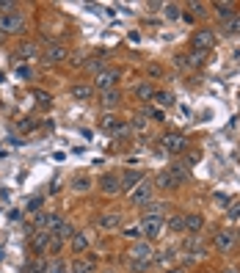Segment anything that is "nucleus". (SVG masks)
Here are the masks:
<instances>
[{"mask_svg":"<svg viewBox=\"0 0 240 273\" xmlns=\"http://www.w3.org/2000/svg\"><path fill=\"white\" fill-rule=\"evenodd\" d=\"M152 185H155V188H160V190H174V188H180V185H177V180L169 174V168L155 177V182H152Z\"/></svg>","mask_w":240,"mask_h":273,"instance_id":"nucleus-15","label":"nucleus"},{"mask_svg":"<svg viewBox=\"0 0 240 273\" xmlns=\"http://www.w3.org/2000/svg\"><path fill=\"white\" fill-rule=\"evenodd\" d=\"M188 9H190V11H194V14H196V17L207 14V6H204V3H188Z\"/></svg>","mask_w":240,"mask_h":273,"instance_id":"nucleus-39","label":"nucleus"},{"mask_svg":"<svg viewBox=\"0 0 240 273\" xmlns=\"http://www.w3.org/2000/svg\"><path fill=\"white\" fill-rule=\"evenodd\" d=\"M155 102L160 108H171V105H174V94H171V91H155Z\"/></svg>","mask_w":240,"mask_h":273,"instance_id":"nucleus-29","label":"nucleus"},{"mask_svg":"<svg viewBox=\"0 0 240 273\" xmlns=\"http://www.w3.org/2000/svg\"><path fill=\"white\" fill-rule=\"evenodd\" d=\"M69 97L78 100V102L91 100V97H94V86H88V83H75V86L69 88Z\"/></svg>","mask_w":240,"mask_h":273,"instance_id":"nucleus-14","label":"nucleus"},{"mask_svg":"<svg viewBox=\"0 0 240 273\" xmlns=\"http://www.w3.org/2000/svg\"><path fill=\"white\" fill-rule=\"evenodd\" d=\"M86 249H88V235H86V232H75V237H72V251H75V254H83Z\"/></svg>","mask_w":240,"mask_h":273,"instance_id":"nucleus-22","label":"nucleus"},{"mask_svg":"<svg viewBox=\"0 0 240 273\" xmlns=\"http://www.w3.org/2000/svg\"><path fill=\"white\" fill-rule=\"evenodd\" d=\"M119 102H122V94L116 91V88H111V91H102V94H100V105L105 108V111H108V108H116Z\"/></svg>","mask_w":240,"mask_h":273,"instance_id":"nucleus-18","label":"nucleus"},{"mask_svg":"<svg viewBox=\"0 0 240 273\" xmlns=\"http://www.w3.org/2000/svg\"><path fill=\"white\" fill-rule=\"evenodd\" d=\"M50 232H44V229H36L31 235V249H33V254L36 257H42V254H47V249H50Z\"/></svg>","mask_w":240,"mask_h":273,"instance_id":"nucleus-6","label":"nucleus"},{"mask_svg":"<svg viewBox=\"0 0 240 273\" xmlns=\"http://www.w3.org/2000/svg\"><path fill=\"white\" fill-rule=\"evenodd\" d=\"M163 149H166L169 155H182L185 149H188V138L180 133H166L163 135Z\"/></svg>","mask_w":240,"mask_h":273,"instance_id":"nucleus-4","label":"nucleus"},{"mask_svg":"<svg viewBox=\"0 0 240 273\" xmlns=\"http://www.w3.org/2000/svg\"><path fill=\"white\" fill-rule=\"evenodd\" d=\"M235 232H226V229H218L215 235H212V249L221 251V254H229L232 249H235Z\"/></svg>","mask_w":240,"mask_h":273,"instance_id":"nucleus-5","label":"nucleus"},{"mask_svg":"<svg viewBox=\"0 0 240 273\" xmlns=\"http://www.w3.org/2000/svg\"><path fill=\"white\" fill-rule=\"evenodd\" d=\"M169 229H171V232H185V215H171Z\"/></svg>","mask_w":240,"mask_h":273,"instance_id":"nucleus-32","label":"nucleus"},{"mask_svg":"<svg viewBox=\"0 0 240 273\" xmlns=\"http://www.w3.org/2000/svg\"><path fill=\"white\" fill-rule=\"evenodd\" d=\"M33 97H36L39 102H42V105L47 108V105H50V94H42V91H36V94H33Z\"/></svg>","mask_w":240,"mask_h":273,"instance_id":"nucleus-44","label":"nucleus"},{"mask_svg":"<svg viewBox=\"0 0 240 273\" xmlns=\"http://www.w3.org/2000/svg\"><path fill=\"white\" fill-rule=\"evenodd\" d=\"M160 210H163L160 202H147V204H143V213H147V215H160Z\"/></svg>","mask_w":240,"mask_h":273,"instance_id":"nucleus-34","label":"nucleus"},{"mask_svg":"<svg viewBox=\"0 0 240 273\" xmlns=\"http://www.w3.org/2000/svg\"><path fill=\"white\" fill-rule=\"evenodd\" d=\"M152 257H155V249H152V243H149V240L133 243V245H130V251H127V259H133V262H152Z\"/></svg>","mask_w":240,"mask_h":273,"instance_id":"nucleus-2","label":"nucleus"},{"mask_svg":"<svg viewBox=\"0 0 240 273\" xmlns=\"http://www.w3.org/2000/svg\"><path fill=\"white\" fill-rule=\"evenodd\" d=\"M169 174L177 180V185H182V182H188V177H190V174H188V168H185L182 163H174V166L169 168Z\"/></svg>","mask_w":240,"mask_h":273,"instance_id":"nucleus-26","label":"nucleus"},{"mask_svg":"<svg viewBox=\"0 0 240 273\" xmlns=\"http://www.w3.org/2000/svg\"><path fill=\"white\" fill-rule=\"evenodd\" d=\"M166 17H169V19H177V17H180V6L169 3V6H166Z\"/></svg>","mask_w":240,"mask_h":273,"instance_id":"nucleus-40","label":"nucleus"},{"mask_svg":"<svg viewBox=\"0 0 240 273\" xmlns=\"http://www.w3.org/2000/svg\"><path fill=\"white\" fill-rule=\"evenodd\" d=\"M185 249H188V254L190 257H204V243L199 240V235H190V240H188V245H185Z\"/></svg>","mask_w":240,"mask_h":273,"instance_id":"nucleus-20","label":"nucleus"},{"mask_svg":"<svg viewBox=\"0 0 240 273\" xmlns=\"http://www.w3.org/2000/svg\"><path fill=\"white\" fill-rule=\"evenodd\" d=\"M25 31V17L11 11V14H0V33H22Z\"/></svg>","mask_w":240,"mask_h":273,"instance_id":"nucleus-3","label":"nucleus"},{"mask_svg":"<svg viewBox=\"0 0 240 273\" xmlns=\"http://www.w3.org/2000/svg\"><path fill=\"white\" fill-rule=\"evenodd\" d=\"M166 273H185L182 268H171V270H166Z\"/></svg>","mask_w":240,"mask_h":273,"instance_id":"nucleus-46","label":"nucleus"},{"mask_svg":"<svg viewBox=\"0 0 240 273\" xmlns=\"http://www.w3.org/2000/svg\"><path fill=\"white\" fill-rule=\"evenodd\" d=\"M122 235H125L127 240L138 243L141 237H143V229H141V224H130V227H122Z\"/></svg>","mask_w":240,"mask_h":273,"instance_id":"nucleus-24","label":"nucleus"},{"mask_svg":"<svg viewBox=\"0 0 240 273\" xmlns=\"http://www.w3.org/2000/svg\"><path fill=\"white\" fill-rule=\"evenodd\" d=\"M212 47H215V33H212V31H199V33H194V50L210 53Z\"/></svg>","mask_w":240,"mask_h":273,"instance_id":"nucleus-10","label":"nucleus"},{"mask_svg":"<svg viewBox=\"0 0 240 273\" xmlns=\"http://www.w3.org/2000/svg\"><path fill=\"white\" fill-rule=\"evenodd\" d=\"M143 116H147V119H152V121H163V119H166V116H163V111H160V108H147V111H143Z\"/></svg>","mask_w":240,"mask_h":273,"instance_id":"nucleus-33","label":"nucleus"},{"mask_svg":"<svg viewBox=\"0 0 240 273\" xmlns=\"http://www.w3.org/2000/svg\"><path fill=\"white\" fill-rule=\"evenodd\" d=\"M224 33L226 36H235V33H240V17H232L224 22Z\"/></svg>","mask_w":240,"mask_h":273,"instance_id":"nucleus-31","label":"nucleus"},{"mask_svg":"<svg viewBox=\"0 0 240 273\" xmlns=\"http://www.w3.org/2000/svg\"><path fill=\"white\" fill-rule=\"evenodd\" d=\"M17 56L22 58V61H31V58H36V56H39V47L33 44V42H25V44H19Z\"/></svg>","mask_w":240,"mask_h":273,"instance_id":"nucleus-25","label":"nucleus"},{"mask_svg":"<svg viewBox=\"0 0 240 273\" xmlns=\"http://www.w3.org/2000/svg\"><path fill=\"white\" fill-rule=\"evenodd\" d=\"M135 97H138L141 102H152V100H155V86L138 83V86H135Z\"/></svg>","mask_w":240,"mask_h":273,"instance_id":"nucleus-21","label":"nucleus"},{"mask_svg":"<svg viewBox=\"0 0 240 273\" xmlns=\"http://www.w3.org/2000/svg\"><path fill=\"white\" fill-rule=\"evenodd\" d=\"M88 188H91V177H86V174L72 177V190H78V193H86Z\"/></svg>","mask_w":240,"mask_h":273,"instance_id":"nucleus-27","label":"nucleus"},{"mask_svg":"<svg viewBox=\"0 0 240 273\" xmlns=\"http://www.w3.org/2000/svg\"><path fill=\"white\" fill-rule=\"evenodd\" d=\"M119 180H122V190H133L135 185H141V182H143V174H141V171H133V168H127L125 174H119Z\"/></svg>","mask_w":240,"mask_h":273,"instance_id":"nucleus-13","label":"nucleus"},{"mask_svg":"<svg viewBox=\"0 0 240 273\" xmlns=\"http://www.w3.org/2000/svg\"><path fill=\"white\" fill-rule=\"evenodd\" d=\"M204 227V218L199 215V213H188L185 215V232H190V235H199Z\"/></svg>","mask_w":240,"mask_h":273,"instance_id":"nucleus-16","label":"nucleus"},{"mask_svg":"<svg viewBox=\"0 0 240 273\" xmlns=\"http://www.w3.org/2000/svg\"><path fill=\"white\" fill-rule=\"evenodd\" d=\"M97 227L102 232H116V229H122V213H102L97 218Z\"/></svg>","mask_w":240,"mask_h":273,"instance_id":"nucleus-12","label":"nucleus"},{"mask_svg":"<svg viewBox=\"0 0 240 273\" xmlns=\"http://www.w3.org/2000/svg\"><path fill=\"white\" fill-rule=\"evenodd\" d=\"M100 190H102L105 196L122 193V180H119V174H102V177H100Z\"/></svg>","mask_w":240,"mask_h":273,"instance_id":"nucleus-9","label":"nucleus"},{"mask_svg":"<svg viewBox=\"0 0 240 273\" xmlns=\"http://www.w3.org/2000/svg\"><path fill=\"white\" fill-rule=\"evenodd\" d=\"M44 270H47L44 262H33V265H28V273H44Z\"/></svg>","mask_w":240,"mask_h":273,"instance_id":"nucleus-41","label":"nucleus"},{"mask_svg":"<svg viewBox=\"0 0 240 273\" xmlns=\"http://www.w3.org/2000/svg\"><path fill=\"white\" fill-rule=\"evenodd\" d=\"M226 215H229V221H240V202H235L229 210H226Z\"/></svg>","mask_w":240,"mask_h":273,"instance_id":"nucleus-38","label":"nucleus"},{"mask_svg":"<svg viewBox=\"0 0 240 273\" xmlns=\"http://www.w3.org/2000/svg\"><path fill=\"white\" fill-rule=\"evenodd\" d=\"M42 58H44V64H61V61L69 58V50H66L64 44H50V47L44 50Z\"/></svg>","mask_w":240,"mask_h":273,"instance_id":"nucleus-11","label":"nucleus"},{"mask_svg":"<svg viewBox=\"0 0 240 273\" xmlns=\"http://www.w3.org/2000/svg\"><path fill=\"white\" fill-rule=\"evenodd\" d=\"M61 249H64V240H61V237H56V235H53V237H50V249H47V251H50V254H58Z\"/></svg>","mask_w":240,"mask_h":273,"instance_id":"nucleus-37","label":"nucleus"},{"mask_svg":"<svg viewBox=\"0 0 240 273\" xmlns=\"http://www.w3.org/2000/svg\"><path fill=\"white\" fill-rule=\"evenodd\" d=\"M149 265H152V262H133V259H127V268H130V270H135V273L149 270Z\"/></svg>","mask_w":240,"mask_h":273,"instance_id":"nucleus-36","label":"nucleus"},{"mask_svg":"<svg viewBox=\"0 0 240 273\" xmlns=\"http://www.w3.org/2000/svg\"><path fill=\"white\" fill-rule=\"evenodd\" d=\"M122 125V119L119 116H113V113H102V119H100V130L102 133H111L113 135V130Z\"/></svg>","mask_w":240,"mask_h":273,"instance_id":"nucleus-19","label":"nucleus"},{"mask_svg":"<svg viewBox=\"0 0 240 273\" xmlns=\"http://www.w3.org/2000/svg\"><path fill=\"white\" fill-rule=\"evenodd\" d=\"M147 72H149V78H163V66H157V64H152Z\"/></svg>","mask_w":240,"mask_h":273,"instance_id":"nucleus-42","label":"nucleus"},{"mask_svg":"<svg viewBox=\"0 0 240 273\" xmlns=\"http://www.w3.org/2000/svg\"><path fill=\"white\" fill-rule=\"evenodd\" d=\"M50 273H69V268H66L64 262H56V265L50 268Z\"/></svg>","mask_w":240,"mask_h":273,"instance_id":"nucleus-43","label":"nucleus"},{"mask_svg":"<svg viewBox=\"0 0 240 273\" xmlns=\"http://www.w3.org/2000/svg\"><path fill=\"white\" fill-rule=\"evenodd\" d=\"M122 72L116 69V66H111V69H102L97 72V78H94V88H100V91H111V88H116V83H119Z\"/></svg>","mask_w":240,"mask_h":273,"instance_id":"nucleus-1","label":"nucleus"},{"mask_svg":"<svg viewBox=\"0 0 240 273\" xmlns=\"http://www.w3.org/2000/svg\"><path fill=\"white\" fill-rule=\"evenodd\" d=\"M226 273H237V270H235V268H229V270H226Z\"/></svg>","mask_w":240,"mask_h":273,"instance_id":"nucleus-47","label":"nucleus"},{"mask_svg":"<svg viewBox=\"0 0 240 273\" xmlns=\"http://www.w3.org/2000/svg\"><path fill=\"white\" fill-rule=\"evenodd\" d=\"M17 78H19V80H31V78H33L31 66H28V64H19V66H17Z\"/></svg>","mask_w":240,"mask_h":273,"instance_id":"nucleus-35","label":"nucleus"},{"mask_svg":"<svg viewBox=\"0 0 240 273\" xmlns=\"http://www.w3.org/2000/svg\"><path fill=\"white\" fill-rule=\"evenodd\" d=\"M75 232H78V229H75L72 227V224H61V229L58 232H53V235H56V237H61V240H69V237H75Z\"/></svg>","mask_w":240,"mask_h":273,"instance_id":"nucleus-30","label":"nucleus"},{"mask_svg":"<svg viewBox=\"0 0 240 273\" xmlns=\"http://www.w3.org/2000/svg\"><path fill=\"white\" fill-rule=\"evenodd\" d=\"M212 11L218 14V19H232L235 17V3H229V0H224V3H212Z\"/></svg>","mask_w":240,"mask_h":273,"instance_id":"nucleus-17","label":"nucleus"},{"mask_svg":"<svg viewBox=\"0 0 240 273\" xmlns=\"http://www.w3.org/2000/svg\"><path fill=\"white\" fill-rule=\"evenodd\" d=\"M3 108H6V105H3V100H0V111H3Z\"/></svg>","mask_w":240,"mask_h":273,"instance_id":"nucleus-48","label":"nucleus"},{"mask_svg":"<svg viewBox=\"0 0 240 273\" xmlns=\"http://www.w3.org/2000/svg\"><path fill=\"white\" fill-rule=\"evenodd\" d=\"M141 229H143V237H147V240H155V237H160V232H163V218L160 215H147L143 224H141Z\"/></svg>","mask_w":240,"mask_h":273,"instance_id":"nucleus-7","label":"nucleus"},{"mask_svg":"<svg viewBox=\"0 0 240 273\" xmlns=\"http://www.w3.org/2000/svg\"><path fill=\"white\" fill-rule=\"evenodd\" d=\"M152 193H155V185L143 180L141 185H135L133 190H130V202L133 204H147L149 199H152Z\"/></svg>","mask_w":240,"mask_h":273,"instance_id":"nucleus-8","label":"nucleus"},{"mask_svg":"<svg viewBox=\"0 0 240 273\" xmlns=\"http://www.w3.org/2000/svg\"><path fill=\"white\" fill-rule=\"evenodd\" d=\"M94 268V259H78V262H72L69 273H91Z\"/></svg>","mask_w":240,"mask_h":273,"instance_id":"nucleus-28","label":"nucleus"},{"mask_svg":"<svg viewBox=\"0 0 240 273\" xmlns=\"http://www.w3.org/2000/svg\"><path fill=\"white\" fill-rule=\"evenodd\" d=\"M39 204H42V199H33V202L28 204V213H36V207H39Z\"/></svg>","mask_w":240,"mask_h":273,"instance_id":"nucleus-45","label":"nucleus"},{"mask_svg":"<svg viewBox=\"0 0 240 273\" xmlns=\"http://www.w3.org/2000/svg\"><path fill=\"white\" fill-rule=\"evenodd\" d=\"M127 127H130V133H138V135H143L149 130V119L147 116H135L133 121H127Z\"/></svg>","mask_w":240,"mask_h":273,"instance_id":"nucleus-23","label":"nucleus"}]
</instances>
